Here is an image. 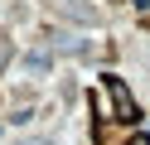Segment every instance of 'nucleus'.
Instances as JSON below:
<instances>
[{
    "label": "nucleus",
    "mask_w": 150,
    "mask_h": 145,
    "mask_svg": "<svg viewBox=\"0 0 150 145\" xmlns=\"http://www.w3.org/2000/svg\"><path fill=\"white\" fill-rule=\"evenodd\" d=\"M20 145H49V140H20Z\"/></svg>",
    "instance_id": "f03ea898"
},
{
    "label": "nucleus",
    "mask_w": 150,
    "mask_h": 145,
    "mask_svg": "<svg viewBox=\"0 0 150 145\" xmlns=\"http://www.w3.org/2000/svg\"><path fill=\"white\" fill-rule=\"evenodd\" d=\"M24 68H29V73H49V68H53V58L44 53V48H34V53L24 58Z\"/></svg>",
    "instance_id": "f257e3e1"
}]
</instances>
